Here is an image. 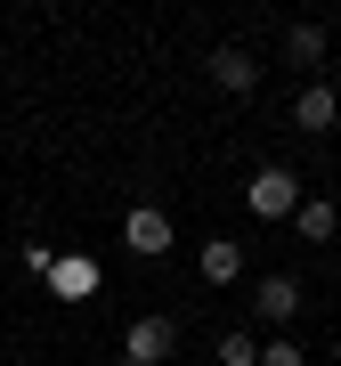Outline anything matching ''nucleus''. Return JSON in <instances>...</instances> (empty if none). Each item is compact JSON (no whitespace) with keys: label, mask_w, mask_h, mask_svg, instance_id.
<instances>
[{"label":"nucleus","mask_w":341,"mask_h":366,"mask_svg":"<svg viewBox=\"0 0 341 366\" xmlns=\"http://www.w3.org/2000/svg\"><path fill=\"white\" fill-rule=\"evenodd\" d=\"M122 244H131V252H170V212H163V204H131Z\"/></svg>","instance_id":"20e7f679"},{"label":"nucleus","mask_w":341,"mask_h":366,"mask_svg":"<svg viewBox=\"0 0 341 366\" xmlns=\"http://www.w3.org/2000/svg\"><path fill=\"white\" fill-rule=\"evenodd\" d=\"M211 350H220V366H260V342H252L244 326H228L220 342H211Z\"/></svg>","instance_id":"9b49d317"},{"label":"nucleus","mask_w":341,"mask_h":366,"mask_svg":"<svg viewBox=\"0 0 341 366\" xmlns=\"http://www.w3.org/2000/svg\"><path fill=\"white\" fill-rule=\"evenodd\" d=\"M325 41H333L325 25H292L285 33V57H292V66H325Z\"/></svg>","instance_id":"9d476101"},{"label":"nucleus","mask_w":341,"mask_h":366,"mask_svg":"<svg viewBox=\"0 0 341 366\" xmlns=\"http://www.w3.org/2000/svg\"><path fill=\"white\" fill-rule=\"evenodd\" d=\"M211 81H220L228 98H244L252 81H260V57H252V49H236V41H228V49H211Z\"/></svg>","instance_id":"39448f33"},{"label":"nucleus","mask_w":341,"mask_h":366,"mask_svg":"<svg viewBox=\"0 0 341 366\" xmlns=\"http://www.w3.org/2000/svg\"><path fill=\"white\" fill-rule=\"evenodd\" d=\"M170 350H179V326L170 317H131V334H122V358L131 366H163Z\"/></svg>","instance_id":"f03ea898"},{"label":"nucleus","mask_w":341,"mask_h":366,"mask_svg":"<svg viewBox=\"0 0 341 366\" xmlns=\"http://www.w3.org/2000/svg\"><path fill=\"white\" fill-rule=\"evenodd\" d=\"M292 228H301V244H333L341 236V212L325 196H301V212H292Z\"/></svg>","instance_id":"0eeeda50"},{"label":"nucleus","mask_w":341,"mask_h":366,"mask_svg":"<svg viewBox=\"0 0 341 366\" xmlns=\"http://www.w3.org/2000/svg\"><path fill=\"white\" fill-rule=\"evenodd\" d=\"M244 212L252 220H292V212H301V179H292L285 163H260L244 179Z\"/></svg>","instance_id":"f257e3e1"},{"label":"nucleus","mask_w":341,"mask_h":366,"mask_svg":"<svg viewBox=\"0 0 341 366\" xmlns=\"http://www.w3.org/2000/svg\"><path fill=\"white\" fill-rule=\"evenodd\" d=\"M252 310H260V326H292L301 317V277H260L252 285Z\"/></svg>","instance_id":"7ed1b4c3"},{"label":"nucleus","mask_w":341,"mask_h":366,"mask_svg":"<svg viewBox=\"0 0 341 366\" xmlns=\"http://www.w3.org/2000/svg\"><path fill=\"white\" fill-rule=\"evenodd\" d=\"M195 277H203V285H236V277H244V252L228 244V236H211L203 261H195Z\"/></svg>","instance_id":"6e6552de"},{"label":"nucleus","mask_w":341,"mask_h":366,"mask_svg":"<svg viewBox=\"0 0 341 366\" xmlns=\"http://www.w3.org/2000/svg\"><path fill=\"white\" fill-rule=\"evenodd\" d=\"M341 122V98L325 90V81H309L301 98H292V131H333Z\"/></svg>","instance_id":"423d86ee"},{"label":"nucleus","mask_w":341,"mask_h":366,"mask_svg":"<svg viewBox=\"0 0 341 366\" xmlns=\"http://www.w3.org/2000/svg\"><path fill=\"white\" fill-rule=\"evenodd\" d=\"M260 366H301V342H285V334L260 342Z\"/></svg>","instance_id":"f8f14e48"},{"label":"nucleus","mask_w":341,"mask_h":366,"mask_svg":"<svg viewBox=\"0 0 341 366\" xmlns=\"http://www.w3.org/2000/svg\"><path fill=\"white\" fill-rule=\"evenodd\" d=\"M41 285H57V293H66V301H81V293L98 285V269H90V261H73V252H57V261H49V277H41Z\"/></svg>","instance_id":"1a4fd4ad"}]
</instances>
